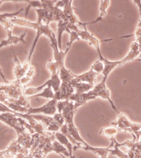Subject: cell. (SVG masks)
Instances as JSON below:
<instances>
[{
    "label": "cell",
    "mask_w": 141,
    "mask_h": 158,
    "mask_svg": "<svg viewBox=\"0 0 141 158\" xmlns=\"http://www.w3.org/2000/svg\"><path fill=\"white\" fill-rule=\"evenodd\" d=\"M106 80L107 79L103 78L100 83L95 85L91 90L85 93H74L72 94L69 100L74 102L75 110L84 105L88 101L93 100L97 98H101L109 101L112 109L114 110V111L118 115L120 112L118 110L110 98V91L106 86Z\"/></svg>",
    "instance_id": "cell-1"
},
{
    "label": "cell",
    "mask_w": 141,
    "mask_h": 158,
    "mask_svg": "<svg viewBox=\"0 0 141 158\" xmlns=\"http://www.w3.org/2000/svg\"><path fill=\"white\" fill-rule=\"evenodd\" d=\"M0 121L13 128L18 136L17 140L24 148L30 150L33 144V135L31 134L21 122V118L9 113H0Z\"/></svg>",
    "instance_id": "cell-2"
},
{
    "label": "cell",
    "mask_w": 141,
    "mask_h": 158,
    "mask_svg": "<svg viewBox=\"0 0 141 158\" xmlns=\"http://www.w3.org/2000/svg\"><path fill=\"white\" fill-rule=\"evenodd\" d=\"M112 126H115L119 131L130 132L135 135L141 130V124L132 122L125 115L121 112L118 114L117 121L111 123Z\"/></svg>",
    "instance_id": "cell-3"
},
{
    "label": "cell",
    "mask_w": 141,
    "mask_h": 158,
    "mask_svg": "<svg viewBox=\"0 0 141 158\" xmlns=\"http://www.w3.org/2000/svg\"><path fill=\"white\" fill-rule=\"evenodd\" d=\"M0 23L2 25V26L6 31L7 35V38L6 40H2L1 41L0 49L7 46H12L13 45H16L19 43H26V42L25 41L26 33H24L21 36L19 37L12 36V31L14 25L8 19L1 20Z\"/></svg>",
    "instance_id": "cell-4"
},
{
    "label": "cell",
    "mask_w": 141,
    "mask_h": 158,
    "mask_svg": "<svg viewBox=\"0 0 141 158\" xmlns=\"http://www.w3.org/2000/svg\"><path fill=\"white\" fill-rule=\"evenodd\" d=\"M57 102L58 101L55 99H53L49 101L43 106L37 108L30 107L28 109L27 114H44L45 115H54L57 111Z\"/></svg>",
    "instance_id": "cell-5"
},
{
    "label": "cell",
    "mask_w": 141,
    "mask_h": 158,
    "mask_svg": "<svg viewBox=\"0 0 141 158\" xmlns=\"http://www.w3.org/2000/svg\"><path fill=\"white\" fill-rule=\"evenodd\" d=\"M18 153H23L28 156L29 150L22 147L17 140H15L10 143L6 150L0 151V158H15Z\"/></svg>",
    "instance_id": "cell-6"
},
{
    "label": "cell",
    "mask_w": 141,
    "mask_h": 158,
    "mask_svg": "<svg viewBox=\"0 0 141 158\" xmlns=\"http://www.w3.org/2000/svg\"><path fill=\"white\" fill-rule=\"evenodd\" d=\"M47 69L49 71L51 74V85L54 93H57L59 91L61 85V80L59 76V69L58 64L55 61H52L51 60L49 61L46 65Z\"/></svg>",
    "instance_id": "cell-7"
},
{
    "label": "cell",
    "mask_w": 141,
    "mask_h": 158,
    "mask_svg": "<svg viewBox=\"0 0 141 158\" xmlns=\"http://www.w3.org/2000/svg\"><path fill=\"white\" fill-rule=\"evenodd\" d=\"M32 117L35 119L36 120L42 123L48 132H58L60 129V126L53 118V117H49V115H40V114H33L31 115Z\"/></svg>",
    "instance_id": "cell-8"
},
{
    "label": "cell",
    "mask_w": 141,
    "mask_h": 158,
    "mask_svg": "<svg viewBox=\"0 0 141 158\" xmlns=\"http://www.w3.org/2000/svg\"><path fill=\"white\" fill-rule=\"evenodd\" d=\"M54 134H55V139L57 141H58L62 145L65 147L68 150L70 154V158H75V156H73L72 155L74 146L70 141V140L68 139V138L65 135L62 134L61 132H54Z\"/></svg>",
    "instance_id": "cell-9"
},
{
    "label": "cell",
    "mask_w": 141,
    "mask_h": 158,
    "mask_svg": "<svg viewBox=\"0 0 141 158\" xmlns=\"http://www.w3.org/2000/svg\"><path fill=\"white\" fill-rule=\"evenodd\" d=\"M14 53V61H15V67L14 68V74L15 77V80H20L24 77L27 74L28 70L26 69L23 64H22L19 61L15 52Z\"/></svg>",
    "instance_id": "cell-10"
},
{
    "label": "cell",
    "mask_w": 141,
    "mask_h": 158,
    "mask_svg": "<svg viewBox=\"0 0 141 158\" xmlns=\"http://www.w3.org/2000/svg\"><path fill=\"white\" fill-rule=\"evenodd\" d=\"M110 140L111 141L112 147V149H110L109 153H110L112 156H116L118 158H130L126 153L120 150V143L117 142L115 137H112L110 139Z\"/></svg>",
    "instance_id": "cell-11"
},
{
    "label": "cell",
    "mask_w": 141,
    "mask_h": 158,
    "mask_svg": "<svg viewBox=\"0 0 141 158\" xmlns=\"http://www.w3.org/2000/svg\"><path fill=\"white\" fill-rule=\"evenodd\" d=\"M110 3V1H101V4H100V15L98 16V17L94 21L91 22H88V23H80V24H79V25H82L83 27H85L87 25H90V24H93V23H96L97 22H101L103 21V18L105 15H106L107 14L106 12V9L108 7Z\"/></svg>",
    "instance_id": "cell-12"
},
{
    "label": "cell",
    "mask_w": 141,
    "mask_h": 158,
    "mask_svg": "<svg viewBox=\"0 0 141 158\" xmlns=\"http://www.w3.org/2000/svg\"><path fill=\"white\" fill-rule=\"evenodd\" d=\"M44 98L45 99H55V93L52 88L51 85V81L50 80V82L47 85V86L42 90V92H41L39 94H37L33 96L30 97V98Z\"/></svg>",
    "instance_id": "cell-13"
},
{
    "label": "cell",
    "mask_w": 141,
    "mask_h": 158,
    "mask_svg": "<svg viewBox=\"0 0 141 158\" xmlns=\"http://www.w3.org/2000/svg\"><path fill=\"white\" fill-rule=\"evenodd\" d=\"M49 82H50V80H47L42 85H41L38 87L26 88L24 90V95L28 96V97H32V96L36 95L37 94L40 93L47 86V85L49 84Z\"/></svg>",
    "instance_id": "cell-14"
},
{
    "label": "cell",
    "mask_w": 141,
    "mask_h": 158,
    "mask_svg": "<svg viewBox=\"0 0 141 158\" xmlns=\"http://www.w3.org/2000/svg\"><path fill=\"white\" fill-rule=\"evenodd\" d=\"M118 132V129L115 126H112V127H109L103 128L100 131V134L106 136L110 139L112 137H115Z\"/></svg>",
    "instance_id": "cell-15"
},
{
    "label": "cell",
    "mask_w": 141,
    "mask_h": 158,
    "mask_svg": "<svg viewBox=\"0 0 141 158\" xmlns=\"http://www.w3.org/2000/svg\"><path fill=\"white\" fill-rule=\"evenodd\" d=\"M25 9L22 8L19 10L17 12H13V13H4V14H1L0 13V21L5 19H14L15 17H17V16L22 11H24Z\"/></svg>",
    "instance_id": "cell-16"
},
{
    "label": "cell",
    "mask_w": 141,
    "mask_h": 158,
    "mask_svg": "<svg viewBox=\"0 0 141 158\" xmlns=\"http://www.w3.org/2000/svg\"><path fill=\"white\" fill-rule=\"evenodd\" d=\"M91 68H92L94 71H95L96 73H98L99 74L100 73L103 72V71L104 69V64H103V62L98 58L93 63V64Z\"/></svg>",
    "instance_id": "cell-17"
},
{
    "label": "cell",
    "mask_w": 141,
    "mask_h": 158,
    "mask_svg": "<svg viewBox=\"0 0 141 158\" xmlns=\"http://www.w3.org/2000/svg\"><path fill=\"white\" fill-rule=\"evenodd\" d=\"M25 1L27 2L29 4L28 9L31 7L35 8L36 9L42 8V4L41 2V1Z\"/></svg>",
    "instance_id": "cell-18"
},
{
    "label": "cell",
    "mask_w": 141,
    "mask_h": 158,
    "mask_svg": "<svg viewBox=\"0 0 141 158\" xmlns=\"http://www.w3.org/2000/svg\"><path fill=\"white\" fill-rule=\"evenodd\" d=\"M53 118L55 119V121L58 123V124L60 126V127H62L65 123L64 118L60 113H58V112L56 113L53 115Z\"/></svg>",
    "instance_id": "cell-19"
},
{
    "label": "cell",
    "mask_w": 141,
    "mask_h": 158,
    "mask_svg": "<svg viewBox=\"0 0 141 158\" xmlns=\"http://www.w3.org/2000/svg\"><path fill=\"white\" fill-rule=\"evenodd\" d=\"M27 155L23 154V153H18L15 156V158H27Z\"/></svg>",
    "instance_id": "cell-20"
},
{
    "label": "cell",
    "mask_w": 141,
    "mask_h": 158,
    "mask_svg": "<svg viewBox=\"0 0 141 158\" xmlns=\"http://www.w3.org/2000/svg\"><path fill=\"white\" fill-rule=\"evenodd\" d=\"M133 2L137 4L139 9V11L141 12V1H133Z\"/></svg>",
    "instance_id": "cell-21"
},
{
    "label": "cell",
    "mask_w": 141,
    "mask_h": 158,
    "mask_svg": "<svg viewBox=\"0 0 141 158\" xmlns=\"http://www.w3.org/2000/svg\"><path fill=\"white\" fill-rule=\"evenodd\" d=\"M60 155L61 156V157L62 158H66V157L64 155Z\"/></svg>",
    "instance_id": "cell-22"
}]
</instances>
